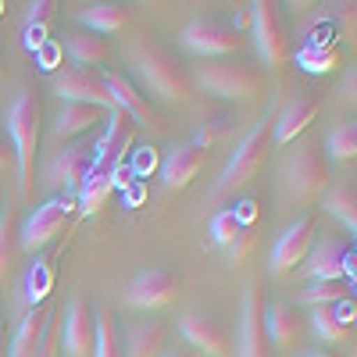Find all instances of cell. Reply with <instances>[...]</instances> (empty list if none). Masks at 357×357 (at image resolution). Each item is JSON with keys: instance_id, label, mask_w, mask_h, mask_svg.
Segmentation results:
<instances>
[{"instance_id": "obj_1", "label": "cell", "mask_w": 357, "mask_h": 357, "mask_svg": "<svg viewBox=\"0 0 357 357\" xmlns=\"http://www.w3.org/2000/svg\"><path fill=\"white\" fill-rule=\"evenodd\" d=\"M40 132H43V97H40V89L29 82V86L18 89L11 107H8V139H11V151H15L22 200H29V197H33V190H36Z\"/></svg>"}, {"instance_id": "obj_2", "label": "cell", "mask_w": 357, "mask_h": 357, "mask_svg": "<svg viewBox=\"0 0 357 357\" xmlns=\"http://www.w3.org/2000/svg\"><path fill=\"white\" fill-rule=\"evenodd\" d=\"M279 107H282V97L275 93L272 100H268V107H264V118H261V122H257L240 143H236V151H232L229 165L222 168L215 190L207 193V207H218L222 200L236 197V193H240V190L250 183V178L264 168L268 154H272V126H275Z\"/></svg>"}, {"instance_id": "obj_3", "label": "cell", "mask_w": 357, "mask_h": 357, "mask_svg": "<svg viewBox=\"0 0 357 357\" xmlns=\"http://www.w3.org/2000/svg\"><path fill=\"white\" fill-rule=\"evenodd\" d=\"M132 65L143 79L146 89H154L158 97L165 100H190L193 97V72L178 61V54L158 40L143 43L136 54H132Z\"/></svg>"}, {"instance_id": "obj_4", "label": "cell", "mask_w": 357, "mask_h": 357, "mask_svg": "<svg viewBox=\"0 0 357 357\" xmlns=\"http://www.w3.org/2000/svg\"><path fill=\"white\" fill-rule=\"evenodd\" d=\"M193 86L218 93L225 100H254L264 89V72L243 57H218V61H204L193 72Z\"/></svg>"}, {"instance_id": "obj_5", "label": "cell", "mask_w": 357, "mask_h": 357, "mask_svg": "<svg viewBox=\"0 0 357 357\" xmlns=\"http://www.w3.org/2000/svg\"><path fill=\"white\" fill-rule=\"evenodd\" d=\"M282 183L293 200H314L333 186L329 154L321 151L318 139H304L301 146H293V154L282 165Z\"/></svg>"}, {"instance_id": "obj_6", "label": "cell", "mask_w": 357, "mask_h": 357, "mask_svg": "<svg viewBox=\"0 0 357 357\" xmlns=\"http://www.w3.org/2000/svg\"><path fill=\"white\" fill-rule=\"evenodd\" d=\"M183 47L200 54L204 61H218V57L243 54L250 40L240 33V25H229L222 18H193L183 29Z\"/></svg>"}, {"instance_id": "obj_7", "label": "cell", "mask_w": 357, "mask_h": 357, "mask_svg": "<svg viewBox=\"0 0 357 357\" xmlns=\"http://www.w3.org/2000/svg\"><path fill=\"white\" fill-rule=\"evenodd\" d=\"M354 261H357V250L350 240H343V236H321V240H314L311 254L304 257L301 275L307 282H336V279L354 282L357 279Z\"/></svg>"}, {"instance_id": "obj_8", "label": "cell", "mask_w": 357, "mask_h": 357, "mask_svg": "<svg viewBox=\"0 0 357 357\" xmlns=\"http://www.w3.org/2000/svg\"><path fill=\"white\" fill-rule=\"evenodd\" d=\"M250 36L257 47V57L264 61V68H282L289 61V29H286V15L275 0H257L254 4V22H250Z\"/></svg>"}, {"instance_id": "obj_9", "label": "cell", "mask_w": 357, "mask_h": 357, "mask_svg": "<svg viewBox=\"0 0 357 357\" xmlns=\"http://www.w3.org/2000/svg\"><path fill=\"white\" fill-rule=\"evenodd\" d=\"M79 215V204L68 197V193H57L50 197L47 204H40L33 215L25 218L22 225V250H43L47 243H54L57 236H61Z\"/></svg>"}, {"instance_id": "obj_10", "label": "cell", "mask_w": 357, "mask_h": 357, "mask_svg": "<svg viewBox=\"0 0 357 357\" xmlns=\"http://www.w3.org/2000/svg\"><path fill=\"white\" fill-rule=\"evenodd\" d=\"M97 165V136H79L75 143L54 151L50 161H47V186L57 190V193H68V190H79L82 178L93 172Z\"/></svg>"}, {"instance_id": "obj_11", "label": "cell", "mask_w": 357, "mask_h": 357, "mask_svg": "<svg viewBox=\"0 0 357 357\" xmlns=\"http://www.w3.org/2000/svg\"><path fill=\"white\" fill-rule=\"evenodd\" d=\"M50 89L65 104H93V107H104V111H114V100L107 93V82H104V72H93V68H79V65H68V68H57L50 75Z\"/></svg>"}, {"instance_id": "obj_12", "label": "cell", "mask_w": 357, "mask_h": 357, "mask_svg": "<svg viewBox=\"0 0 357 357\" xmlns=\"http://www.w3.org/2000/svg\"><path fill=\"white\" fill-rule=\"evenodd\" d=\"M314 240H318V215L307 211V215H301V218H293V222L282 229V236L275 240V250H272V272H275V275H289V272H296V268L304 264V257L311 254Z\"/></svg>"}, {"instance_id": "obj_13", "label": "cell", "mask_w": 357, "mask_h": 357, "mask_svg": "<svg viewBox=\"0 0 357 357\" xmlns=\"http://www.w3.org/2000/svg\"><path fill=\"white\" fill-rule=\"evenodd\" d=\"M264 293L261 282L250 279L243 293V307H240V357H275L272 343L264 333Z\"/></svg>"}, {"instance_id": "obj_14", "label": "cell", "mask_w": 357, "mask_h": 357, "mask_svg": "<svg viewBox=\"0 0 357 357\" xmlns=\"http://www.w3.org/2000/svg\"><path fill=\"white\" fill-rule=\"evenodd\" d=\"M178 286H183V279H178L175 268L168 264H154V268H143V272L129 282L126 296L132 307H143V311H154V307H165L175 301Z\"/></svg>"}, {"instance_id": "obj_15", "label": "cell", "mask_w": 357, "mask_h": 357, "mask_svg": "<svg viewBox=\"0 0 357 357\" xmlns=\"http://www.w3.org/2000/svg\"><path fill=\"white\" fill-rule=\"evenodd\" d=\"M178 329H183V340L193 354L200 350V354H211V357H229V350H232V329L215 314L193 311L178 321Z\"/></svg>"}, {"instance_id": "obj_16", "label": "cell", "mask_w": 357, "mask_h": 357, "mask_svg": "<svg viewBox=\"0 0 357 357\" xmlns=\"http://www.w3.org/2000/svg\"><path fill=\"white\" fill-rule=\"evenodd\" d=\"M104 82H107V93H111V100H114V107H122L136 126H151V129H165V118H161V111L154 107V100L143 93V89L129 79V75H122V72H104Z\"/></svg>"}, {"instance_id": "obj_17", "label": "cell", "mask_w": 357, "mask_h": 357, "mask_svg": "<svg viewBox=\"0 0 357 357\" xmlns=\"http://www.w3.org/2000/svg\"><path fill=\"white\" fill-rule=\"evenodd\" d=\"M104 107H93V104H61L54 118V129H50V146L54 151H61V146L75 143L79 136H93V129H104L107 122Z\"/></svg>"}, {"instance_id": "obj_18", "label": "cell", "mask_w": 357, "mask_h": 357, "mask_svg": "<svg viewBox=\"0 0 357 357\" xmlns=\"http://www.w3.org/2000/svg\"><path fill=\"white\" fill-rule=\"evenodd\" d=\"M136 122L122 111V107H114L107 114V122L97 136V165L100 168H114V165H122L132 151V143H136Z\"/></svg>"}, {"instance_id": "obj_19", "label": "cell", "mask_w": 357, "mask_h": 357, "mask_svg": "<svg viewBox=\"0 0 357 357\" xmlns=\"http://www.w3.org/2000/svg\"><path fill=\"white\" fill-rule=\"evenodd\" d=\"M264 333H268V343L279 350H301L304 336H307V321L296 311V304L272 301L264 307Z\"/></svg>"}, {"instance_id": "obj_20", "label": "cell", "mask_w": 357, "mask_h": 357, "mask_svg": "<svg viewBox=\"0 0 357 357\" xmlns=\"http://www.w3.org/2000/svg\"><path fill=\"white\" fill-rule=\"evenodd\" d=\"M318 111H321V97L318 93H301V97H293L286 107H279L275 126H272V146H286L296 136H304L311 129V122L318 118Z\"/></svg>"}, {"instance_id": "obj_21", "label": "cell", "mask_w": 357, "mask_h": 357, "mask_svg": "<svg viewBox=\"0 0 357 357\" xmlns=\"http://www.w3.org/2000/svg\"><path fill=\"white\" fill-rule=\"evenodd\" d=\"M93 340H97V325H93V311L82 296H72L65 321H61V343L68 357H93Z\"/></svg>"}, {"instance_id": "obj_22", "label": "cell", "mask_w": 357, "mask_h": 357, "mask_svg": "<svg viewBox=\"0 0 357 357\" xmlns=\"http://www.w3.org/2000/svg\"><path fill=\"white\" fill-rule=\"evenodd\" d=\"M354 301H343V304H325V307H311V329L321 343H347L354 336Z\"/></svg>"}, {"instance_id": "obj_23", "label": "cell", "mask_w": 357, "mask_h": 357, "mask_svg": "<svg viewBox=\"0 0 357 357\" xmlns=\"http://www.w3.org/2000/svg\"><path fill=\"white\" fill-rule=\"evenodd\" d=\"M207 161V146L200 143H186V146H175V151H168L165 165H161V178H165V186L175 193V190H186L193 178L200 175Z\"/></svg>"}, {"instance_id": "obj_24", "label": "cell", "mask_w": 357, "mask_h": 357, "mask_svg": "<svg viewBox=\"0 0 357 357\" xmlns=\"http://www.w3.org/2000/svg\"><path fill=\"white\" fill-rule=\"evenodd\" d=\"M165 347H168V325L161 318H146V321H136L126 333L122 354L126 357H161Z\"/></svg>"}, {"instance_id": "obj_25", "label": "cell", "mask_w": 357, "mask_h": 357, "mask_svg": "<svg viewBox=\"0 0 357 357\" xmlns=\"http://www.w3.org/2000/svg\"><path fill=\"white\" fill-rule=\"evenodd\" d=\"M68 54L79 68H93L100 72V65H111L114 61V47L107 36L100 33H89V29H79V33L68 36Z\"/></svg>"}, {"instance_id": "obj_26", "label": "cell", "mask_w": 357, "mask_h": 357, "mask_svg": "<svg viewBox=\"0 0 357 357\" xmlns=\"http://www.w3.org/2000/svg\"><path fill=\"white\" fill-rule=\"evenodd\" d=\"M132 11L126 4H114V0H104V4H89L82 8L79 22L82 29H89V33H100V36H111V33H122V29L129 25Z\"/></svg>"}, {"instance_id": "obj_27", "label": "cell", "mask_w": 357, "mask_h": 357, "mask_svg": "<svg viewBox=\"0 0 357 357\" xmlns=\"http://www.w3.org/2000/svg\"><path fill=\"white\" fill-rule=\"evenodd\" d=\"M325 211H329L350 236L357 232V183L354 178H340L325 190Z\"/></svg>"}, {"instance_id": "obj_28", "label": "cell", "mask_w": 357, "mask_h": 357, "mask_svg": "<svg viewBox=\"0 0 357 357\" xmlns=\"http://www.w3.org/2000/svg\"><path fill=\"white\" fill-rule=\"evenodd\" d=\"M354 301V282L336 279V282H307L304 289L293 293V304L301 307H325V304H343Z\"/></svg>"}, {"instance_id": "obj_29", "label": "cell", "mask_w": 357, "mask_h": 357, "mask_svg": "<svg viewBox=\"0 0 357 357\" xmlns=\"http://www.w3.org/2000/svg\"><path fill=\"white\" fill-rule=\"evenodd\" d=\"M54 18H57V4L54 0H36L25 15V47L29 50H43L50 43V29H54Z\"/></svg>"}, {"instance_id": "obj_30", "label": "cell", "mask_w": 357, "mask_h": 357, "mask_svg": "<svg viewBox=\"0 0 357 357\" xmlns=\"http://www.w3.org/2000/svg\"><path fill=\"white\" fill-rule=\"evenodd\" d=\"M111 193H114L111 172L100 168V165H93V172H89V175L82 178V186H79V211H82V215H97L100 207L111 200Z\"/></svg>"}, {"instance_id": "obj_31", "label": "cell", "mask_w": 357, "mask_h": 357, "mask_svg": "<svg viewBox=\"0 0 357 357\" xmlns=\"http://www.w3.org/2000/svg\"><path fill=\"white\" fill-rule=\"evenodd\" d=\"M47 311H50L47 304L25 311V318L18 321V329H15V340H11V354H8V357H33V354H36V343H40V336H43Z\"/></svg>"}, {"instance_id": "obj_32", "label": "cell", "mask_w": 357, "mask_h": 357, "mask_svg": "<svg viewBox=\"0 0 357 357\" xmlns=\"http://www.w3.org/2000/svg\"><path fill=\"white\" fill-rule=\"evenodd\" d=\"M18 250H22V236H18V215L15 207L8 204L4 211H0V279H4L15 261H18Z\"/></svg>"}, {"instance_id": "obj_33", "label": "cell", "mask_w": 357, "mask_h": 357, "mask_svg": "<svg viewBox=\"0 0 357 357\" xmlns=\"http://www.w3.org/2000/svg\"><path fill=\"white\" fill-rule=\"evenodd\" d=\"M93 325H97V340H93V357H126L122 354V340H118V325L111 318V311H97L93 314Z\"/></svg>"}, {"instance_id": "obj_34", "label": "cell", "mask_w": 357, "mask_h": 357, "mask_svg": "<svg viewBox=\"0 0 357 357\" xmlns=\"http://www.w3.org/2000/svg\"><path fill=\"white\" fill-rule=\"evenodd\" d=\"M325 154L336 161H354L357 158V122H340L329 139H325Z\"/></svg>"}, {"instance_id": "obj_35", "label": "cell", "mask_w": 357, "mask_h": 357, "mask_svg": "<svg viewBox=\"0 0 357 357\" xmlns=\"http://www.w3.org/2000/svg\"><path fill=\"white\" fill-rule=\"evenodd\" d=\"M301 65L307 72H333L340 65V50L336 47H321V40H311L304 50H301Z\"/></svg>"}, {"instance_id": "obj_36", "label": "cell", "mask_w": 357, "mask_h": 357, "mask_svg": "<svg viewBox=\"0 0 357 357\" xmlns=\"http://www.w3.org/2000/svg\"><path fill=\"white\" fill-rule=\"evenodd\" d=\"M240 229H243V222H240V215H236V207H222V211H215V218H211V236H215V243L218 247H232L236 243V236H240Z\"/></svg>"}, {"instance_id": "obj_37", "label": "cell", "mask_w": 357, "mask_h": 357, "mask_svg": "<svg viewBox=\"0 0 357 357\" xmlns=\"http://www.w3.org/2000/svg\"><path fill=\"white\" fill-rule=\"evenodd\" d=\"M57 354H61V314H57V307H50L47 321H43V336H40L33 357H57Z\"/></svg>"}, {"instance_id": "obj_38", "label": "cell", "mask_w": 357, "mask_h": 357, "mask_svg": "<svg viewBox=\"0 0 357 357\" xmlns=\"http://www.w3.org/2000/svg\"><path fill=\"white\" fill-rule=\"evenodd\" d=\"M236 126V114H229V111H211V122H207L204 129H200V146H211V143H218L229 129Z\"/></svg>"}, {"instance_id": "obj_39", "label": "cell", "mask_w": 357, "mask_h": 357, "mask_svg": "<svg viewBox=\"0 0 357 357\" xmlns=\"http://www.w3.org/2000/svg\"><path fill=\"white\" fill-rule=\"evenodd\" d=\"M8 168H15V151H11L8 132H0V172H8Z\"/></svg>"}, {"instance_id": "obj_40", "label": "cell", "mask_w": 357, "mask_h": 357, "mask_svg": "<svg viewBox=\"0 0 357 357\" xmlns=\"http://www.w3.org/2000/svg\"><path fill=\"white\" fill-rule=\"evenodd\" d=\"M161 357H197L190 347H165V354Z\"/></svg>"}, {"instance_id": "obj_41", "label": "cell", "mask_w": 357, "mask_h": 357, "mask_svg": "<svg viewBox=\"0 0 357 357\" xmlns=\"http://www.w3.org/2000/svg\"><path fill=\"white\" fill-rule=\"evenodd\" d=\"M301 357H336L333 350H307V354H301Z\"/></svg>"}, {"instance_id": "obj_42", "label": "cell", "mask_w": 357, "mask_h": 357, "mask_svg": "<svg viewBox=\"0 0 357 357\" xmlns=\"http://www.w3.org/2000/svg\"><path fill=\"white\" fill-rule=\"evenodd\" d=\"M343 89H347V100H354V72H350V79H347V86H343Z\"/></svg>"}, {"instance_id": "obj_43", "label": "cell", "mask_w": 357, "mask_h": 357, "mask_svg": "<svg viewBox=\"0 0 357 357\" xmlns=\"http://www.w3.org/2000/svg\"><path fill=\"white\" fill-rule=\"evenodd\" d=\"M4 72H8V68H4V54H0V79H4Z\"/></svg>"}, {"instance_id": "obj_44", "label": "cell", "mask_w": 357, "mask_h": 357, "mask_svg": "<svg viewBox=\"0 0 357 357\" xmlns=\"http://www.w3.org/2000/svg\"><path fill=\"white\" fill-rule=\"evenodd\" d=\"M0 211H4V193H0Z\"/></svg>"}, {"instance_id": "obj_45", "label": "cell", "mask_w": 357, "mask_h": 357, "mask_svg": "<svg viewBox=\"0 0 357 357\" xmlns=\"http://www.w3.org/2000/svg\"><path fill=\"white\" fill-rule=\"evenodd\" d=\"M0 343H4V325H0Z\"/></svg>"}]
</instances>
